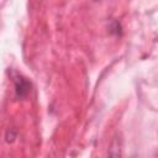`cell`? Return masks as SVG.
Segmentation results:
<instances>
[{
  "label": "cell",
  "instance_id": "1",
  "mask_svg": "<svg viewBox=\"0 0 158 158\" xmlns=\"http://www.w3.org/2000/svg\"><path fill=\"white\" fill-rule=\"evenodd\" d=\"M31 90V83L21 77V75H17L15 78V93H16V98L19 99H23L25 96H27V94L30 93Z\"/></svg>",
  "mask_w": 158,
  "mask_h": 158
}]
</instances>
